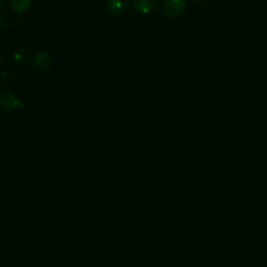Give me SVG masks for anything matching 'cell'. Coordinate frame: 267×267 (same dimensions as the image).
<instances>
[{
    "mask_svg": "<svg viewBox=\"0 0 267 267\" xmlns=\"http://www.w3.org/2000/svg\"><path fill=\"white\" fill-rule=\"evenodd\" d=\"M7 0H0V6H5Z\"/></svg>",
    "mask_w": 267,
    "mask_h": 267,
    "instance_id": "cell-10",
    "label": "cell"
},
{
    "mask_svg": "<svg viewBox=\"0 0 267 267\" xmlns=\"http://www.w3.org/2000/svg\"><path fill=\"white\" fill-rule=\"evenodd\" d=\"M51 64H52V59L50 54L45 51L37 53L33 60V66L35 70L40 71V72H45L46 70H48L50 68Z\"/></svg>",
    "mask_w": 267,
    "mask_h": 267,
    "instance_id": "cell-4",
    "label": "cell"
},
{
    "mask_svg": "<svg viewBox=\"0 0 267 267\" xmlns=\"http://www.w3.org/2000/svg\"><path fill=\"white\" fill-rule=\"evenodd\" d=\"M129 6V0H108L106 4V11L110 16L117 17L127 11Z\"/></svg>",
    "mask_w": 267,
    "mask_h": 267,
    "instance_id": "cell-5",
    "label": "cell"
},
{
    "mask_svg": "<svg viewBox=\"0 0 267 267\" xmlns=\"http://www.w3.org/2000/svg\"><path fill=\"white\" fill-rule=\"evenodd\" d=\"M1 62H2V56L1 54H0V65H1Z\"/></svg>",
    "mask_w": 267,
    "mask_h": 267,
    "instance_id": "cell-11",
    "label": "cell"
},
{
    "mask_svg": "<svg viewBox=\"0 0 267 267\" xmlns=\"http://www.w3.org/2000/svg\"><path fill=\"white\" fill-rule=\"evenodd\" d=\"M190 1L194 2V3H196V4H204V3L207 1V0H190Z\"/></svg>",
    "mask_w": 267,
    "mask_h": 267,
    "instance_id": "cell-9",
    "label": "cell"
},
{
    "mask_svg": "<svg viewBox=\"0 0 267 267\" xmlns=\"http://www.w3.org/2000/svg\"><path fill=\"white\" fill-rule=\"evenodd\" d=\"M22 101L19 99L17 94L7 91L0 95V111L2 112H12L18 108L22 107Z\"/></svg>",
    "mask_w": 267,
    "mask_h": 267,
    "instance_id": "cell-2",
    "label": "cell"
},
{
    "mask_svg": "<svg viewBox=\"0 0 267 267\" xmlns=\"http://www.w3.org/2000/svg\"><path fill=\"white\" fill-rule=\"evenodd\" d=\"M130 1L136 12L147 15L155 11L159 0H130Z\"/></svg>",
    "mask_w": 267,
    "mask_h": 267,
    "instance_id": "cell-3",
    "label": "cell"
},
{
    "mask_svg": "<svg viewBox=\"0 0 267 267\" xmlns=\"http://www.w3.org/2000/svg\"><path fill=\"white\" fill-rule=\"evenodd\" d=\"M26 59H27V51L24 48L18 49L14 54V60L18 64L24 63L26 61Z\"/></svg>",
    "mask_w": 267,
    "mask_h": 267,
    "instance_id": "cell-7",
    "label": "cell"
},
{
    "mask_svg": "<svg viewBox=\"0 0 267 267\" xmlns=\"http://www.w3.org/2000/svg\"><path fill=\"white\" fill-rule=\"evenodd\" d=\"M186 9L185 0H164L162 12L168 18H178L182 16Z\"/></svg>",
    "mask_w": 267,
    "mask_h": 267,
    "instance_id": "cell-1",
    "label": "cell"
},
{
    "mask_svg": "<svg viewBox=\"0 0 267 267\" xmlns=\"http://www.w3.org/2000/svg\"><path fill=\"white\" fill-rule=\"evenodd\" d=\"M8 3L16 13H23L31 7L32 0H8Z\"/></svg>",
    "mask_w": 267,
    "mask_h": 267,
    "instance_id": "cell-6",
    "label": "cell"
},
{
    "mask_svg": "<svg viewBox=\"0 0 267 267\" xmlns=\"http://www.w3.org/2000/svg\"><path fill=\"white\" fill-rule=\"evenodd\" d=\"M9 26V17L7 14L0 12V30H6Z\"/></svg>",
    "mask_w": 267,
    "mask_h": 267,
    "instance_id": "cell-8",
    "label": "cell"
}]
</instances>
